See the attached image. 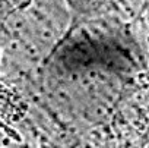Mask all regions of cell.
<instances>
[{
    "mask_svg": "<svg viewBox=\"0 0 149 148\" xmlns=\"http://www.w3.org/2000/svg\"><path fill=\"white\" fill-rule=\"evenodd\" d=\"M143 11H146V0H107L102 15L129 25L137 19Z\"/></svg>",
    "mask_w": 149,
    "mask_h": 148,
    "instance_id": "cell-1",
    "label": "cell"
}]
</instances>
